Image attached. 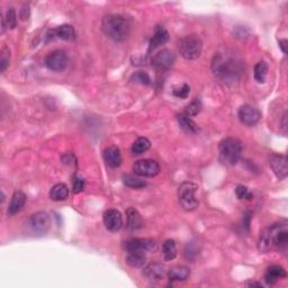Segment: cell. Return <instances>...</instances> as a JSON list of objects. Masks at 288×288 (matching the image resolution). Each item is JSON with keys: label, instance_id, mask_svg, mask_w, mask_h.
<instances>
[{"label": "cell", "instance_id": "obj_1", "mask_svg": "<svg viewBox=\"0 0 288 288\" xmlns=\"http://www.w3.org/2000/svg\"><path fill=\"white\" fill-rule=\"evenodd\" d=\"M212 70L216 77L227 83L238 82L245 71L242 60L227 51L215 54L212 61Z\"/></svg>", "mask_w": 288, "mask_h": 288}, {"label": "cell", "instance_id": "obj_2", "mask_svg": "<svg viewBox=\"0 0 288 288\" xmlns=\"http://www.w3.org/2000/svg\"><path fill=\"white\" fill-rule=\"evenodd\" d=\"M287 222L276 223L262 232L258 242L260 252H269L271 250L285 251L288 246V230Z\"/></svg>", "mask_w": 288, "mask_h": 288}, {"label": "cell", "instance_id": "obj_3", "mask_svg": "<svg viewBox=\"0 0 288 288\" xmlns=\"http://www.w3.org/2000/svg\"><path fill=\"white\" fill-rule=\"evenodd\" d=\"M102 29L108 38L123 42L129 37L131 24L121 15H107L102 22Z\"/></svg>", "mask_w": 288, "mask_h": 288}, {"label": "cell", "instance_id": "obj_4", "mask_svg": "<svg viewBox=\"0 0 288 288\" xmlns=\"http://www.w3.org/2000/svg\"><path fill=\"white\" fill-rule=\"evenodd\" d=\"M219 159L226 166H235L242 153V144L235 138H226L218 145Z\"/></svg>", "mask_w": 288, "mask_h": 288}, {"label": "cell", "instance_id": "obj_5", "mask_svg": "<svg viewBox=\"0 0 288 288\" xmlns=\"http://www.w3.org/2000/svg\"><path fill=\"white\" fill-rule=\"evenodd\" d=\"M179 53L186 60H196L201 57L203 51V42L201 37L196 34L187 35L180 39Z\"/></svg>", "mask_w": 288, "mask_h": 288}, {"label": "cell", "instance_id": "obj_6", "mask_svg": "<svg viewBox=\"0 0 288 288\" xmlns=\"http://www.w3.org/2000/svg\"><path fill=\"white\" fill-rule=\"evenodd\" d=\"M198 190V186L191 181L183 182L178 189V198L180 205L183 210L188 212L195 211L199 205V202L196 197V191Z\"/></svg>", "mask_w": 288, "mask_h": 288}, {"label": "cell", "instance_id": "obj_7", "mask_svg": "<svg viewBox=\"0 0 288 288\" xmlns=\"http://www.w3.org/2000/svg\"><path fill=\"white\" fill-rule=\"evenodd\" d=\"M51 217L49 213L46 212H37V213L33 214L29 219V225L30 231L34 235L41 237V235H45L47 232L51 229Z\"/></svg>", "mask_w": 288, "mask_h": 288}, {"label": "cell", "instance_id": "obj_8", "mask_svg": "<svg viewBox=\"0 0 288 288\" xmlns=\"http://www.w3.org/2000/svg\"><path fill=\"white\" fill-rule=\"evenodd\" d=\"M44 63H45L47 69H50L51 71L61 72L63 70H66V68L68 67L69 58H68V54L65 51L55 50L50 52V53L46 55Z\"/></svg>", "mask_w": 288, "mask_h": 288}, {"label": "cell", "instance_id": "obj_9", "mask_svg": "<svg viewBox=\"0 0 288 288\" xmlns=\"http://www.w3.org/2000/svg\"><path fill=\"white\" fill-rule=\"evenodd\" d=\"M133 171L135 175L141 176V177L152 178L159 175L160 173V165L152 159H143L139 160L134 163Z\"/></svg>", "mask_w": 288, "mask_h": 288}, {"label": "cell", "instance_id": "obj_10", "mask_svg": "<svg viewBox=\"0 0 288 288\" xmlns=\"http://www.w3.org/2000/svg\"><path fill=\"white\" fill-rule=\"evenodd\" d=\"M176 61V55L171 50L163 49L152 59V67L158 71H167L174 66Z\"/></svg>", "mask_w": 288, "mask_h": 288}, {"label": "cell", "instance_id": "obj_11", "mask_svg": "<svg viewBox=\"0 0 288 288\" xmlns=\"http://www.w3.org/2000/svg\"><path fill=\"white\" fill-rule=\"evenodd\" d=\"M239 119L246 126H254L261 119V113L257 107L243 105L239 109Z\"/></svg>", "mask_w": 288, "mask_h": 288}, {"label": "cell", "instance_id": "obj_12", "mask_svg": "<svg viewBox=\"0 0 288 288\" xmlns=\"http://www.w3.org/2000/svg\"><path fill=\"white\" fill-rule=\"evenodd\" d=\"M157 242L152 239H131L125 243V249L127 252L142 251L151 252L157 250Z\"/></svg>", "mask_w": 288, "mask_h": 288}, {"label": "cell", "instance_id": "obj_13", "mask_svg": "<svg viewBox=\"0 0 288 288\" xmlns=\"http://www.w3.org/2000/svg\"><path fill=\"white\" fill-rule=\"evenodd\" d=\"M106 229L110 232H118L123 226L122 214L117 210H107L103 216Z\"/></svg>", "mask_w": 288, "mask_h": 288}, {"label": "cell", "instance_id": "obj_14", "mask_svg": "<svg viewBox=\"0 0 288 288\" xmlns=\"http://www.w3.org/2000/svg\"><path fill=\"white\" fill-rule=\"evenodd\" d=\"M269 163L276 177L279 180H284L287 177V158L285 155H273Z\"/></svg>", "mask_w": 288, "mask_h": 288}, {"label": "cell", "instance_id": "obj_15", "mask_svg": "<svg viewBox=\"0 0 288 288\" xmlns=\"http://www.w3.org/2000/svg\"><path fill=\"white\" fill-rule=\"evenodd\" d=\"M104 159H105L106 165L113 169L118 168L123 161L121 151L115 145H110L104 150Z\"/></svg>", "mask_w": 288, "mask_h": 288}, {"label": "cell", "instance_id": "obj_16", "mask_svg": "<svg viewBox=\"0 0 288 288\" xmlns=\"http://www.w3.org/2000/svg\"><path fill=\"white\" fill-rule=\"evenodd\" d=\"M163 275H165V267L162 263H151V265L146 266L143 270V276L149 282H159L162 279Z\"/></svg>", "mask_w": 288, "mask_h": 288}, {"label": "cell", "instance_id": "obj_17", "mask_svg": "<svg viewBox=\"0 0 288 288\" xmlns=\"http://www.w3.org/2000/svg\"><path fill=\"white\" fill-rule=\"evenodd\" d=\"M286 270L284 269L282 266L279 265H273L267 268L266 273H265V282L268 285H274V284L277 283L278 281L286 277Z\"/></svg>", "mask_w": 288, "mask_h": 288}, {"label": "cell", "instance_id": "obj_18", "mask_svg": "<svg viewBox=\"0 0 288 288\" xmlns=\"http://www.w3.org/2000/svg\"><path fill=\"white\" fill-rule=\"evenodd\" d=\"M26 204V195L22 191H16L11 196L10 204L8 206V215L14 216L21 212Z\"/></svg>", "mask_w": 288, "mask_h": 288}, {"label": "cell", "instance_id": "obj_19", "mask_svg": "<svg viewBox=\"0 0 288 288\" xmlns=\"http://www.w3.org/2000/svg\"><path fill=\"white\" fill-rule=\"evenodd\" d=\"M47 37L49 38L57 37L60 39H63V41H71V39L74 37V30L71 25L65 24V25L58 26L55 30H51L49 32V34H47Z\"/></svg>", "mask_w": 288, "mask_h": 288}, {"label": "cell", "instance_id": "obj_20", "mask_svg": "<svg viewBox=\"0 0 288 288\" xmlns=\"http://www.w3.org/2000/svg\"><path fill=\"white\" fill-rule=\"evenodd\" d=\"M168 39H169V33H168L166 29L159 26L158 29L155 30L153 36H152L149 50L153 51L155 49H158V47L163 45V44H166L168 42Z\"/></svg>", "mask_w": 288, "mask_h": 288}, {"label": "cell", "instance_id": "obj_21", "mask_svg": "<svg viewBox=\"0 0 288 288\" xmlns=\"http://www.w3.org/2000/svg\"><path fill=\"white\" fill-rule=\"evenodd\" d=\"M126 221L127 227L132 231H137L143 227V219L141 217V215H140L139 212L133 209V207H130V209L126 211Z\"/></svg>", "mask_w": 288, "mask_h": 288}, {"label": "cell", "instance_id": "obj_22", "mask_svg": "<svg viewBox=\"0 0 288 288\" xmlns=\"http://www.w3.org/2000/svg\"><path fill=\"white\" fill-rule=\"evenodd\" d=\"M146 262L145 252L142 251H131L127 252L126 263L132 268H141Z\"/></svg>", "mask_w": 288, "mask_h": 288}, {"label": "cell", "instance_id": "obj_23", "mask_svg": "<svg viewBox=\"0 0 288 288\" xmlns=\"http://www.w3.org/2000/svg\"><path fill=\"white\" fill-rule=\"evenodd\" d=\"M190 276V269L185 266H177L168 273V278L170 282H182Z\"/></svg>", "mask_w": 288, "mask_h": 288}, {"label": "cell", "instance_id": "obj_24", "mask_svg": "<svg viewBox=\"0 0 288 288\" xmlns=\"http://www.w3.org/2000/svg\"><path fill=\"white\" fill-rule=\"evenodd\" d=\"M50 197L54 202H63L69 197V188L66 183H57L52 187L50 191Z\"/></svg>", "mask_w": 288, "mask_h": 288}, {"label": "cell", "instance_id": "obj_25", "mask_svg": "<svg viewBox=\"0 0 288 288\" xmlns=\"http://www.w3.org/2000/svg\"><path fill=\"white\" fill-rule=\"evenodd\" d=\"M177 119H178V123H179V126L181 127V129L187 132V133H190V134H195L196 132L198 131V126L197 124H196L191 117L186 115L185 113L182 114H179L177 116Z\"/></svg>", "mask_w": 288, "mask_h": 288}, {"label": "cell", "instance_id": "obj_26", "mask_svg": "<svg viewBox=\"0 0 288 288\" xmlns=\"http://www.w3.org/2000/svg\"><path fill=\"white\" fill-rule=\"evenodd\" d=\"M162 253L166 261H171L177 257V245L173 239L166 240L162 245Z\"/></svg>", "mask_w": 288, "mask_h": 288}, {"label": "cell", "instance_id": "obj_27", "mask_svg": "<svg viewBox=\"0 0 288 288\" xmlns=\"http://www.w3.org/2000/svg\"><path fill=\"white\" fill-rule=\"evenodd\" d=\"M151 147V142L146 138H139L135 140V142L132 145V152L134 154H142L146 152Z\"/></svg>", "mask_w": 288, "mask_h": 288}, {"label": "cell", "instance_id": "obj_28", "mask_svg": "<svg viewBox=\"0 0 288 288\" xmlns=\"http://www.w3.org/2000/svg\"><path fill=\"white\" fill-rule=\"evenodd\" d=\"M268 74V66L265 61H260L254 66V79L259 83H263Z\"/></svg>", "mask_w": 288, "mask_h": 288}, {"label": "cell", "instance_id": "obj_29", "mask_svg": "<svg viewBox=\"0 0 288 288\" xmlns=\"http://www.w3.org/2000/svg\"><path fill=\"white\" fill-rule=\"evenodd\" d=\"M2 25L7 30H14L17 25V16H16V11L13 7L7 10L5 18L2 21Z\"/></svg>", "mask_w": 288, "mask_h": 288}, {"label": "cell", "instance_id": "obj_30", "mask_svg": "<svg viewBox=\"0 0 288 288\" xmlns=\"http://www.w3.org/2000/svg\"><path fill=\"white\" fill-rule=\"evenodd\" d=\"M123 182L125 183L127 187L135 188V189H140V188H143V187L146 186L145 181H143V180L134 177V176H132V175H124L123 176Z\"/></svg>", "mask_w": 288, "mask_h": 288}, {"label": "cell", "instance_id": "obj_31", "mask_svg": "<svg viewBox=\"0 0 288 288\" xmlns=\"http://www.w3.org/2000/svg\"><path fill=\"white\" fill-rule=\"evenodd\" d=\"M201 110H202V103L198 98H195L194 101L186 107L185 114L189 116V117H193V116L198 115Z\"/></svg>", "mask_w": 288, "mask_h": 288}, {"label": "cell", "instance_id": "obj_32", "mask_svg": "<svg viewBox=\"0 0 288 288\" xmlns=\"http://www.w3.org/2000/svg\"><path fill=\"white\" fill-rule=\"evenodd\" d=\"M0 53V71L5 72L10 62V51L7 47H2Z\"/></svg>", "mask_w": 288, "mask_h": 288}, {"label": "cell", "instance_id": "obj_33", "mask_svg": "<svg viewBox=\"0 0 288 288\" xmlns=\"http://www.w3.org/2000/svg\"><path fill=\"white\" fill-rule=\"evenodd\" d=\"M131 80L132 81L141 83V85H145V86L150 85L151 83V79L149 77V74L145 73V72H142V71L138 72V73H134L131 77Z\"/></svg>", "mask_w": 288, "mask_h": 288}, {"label": "cell", "instance_id": "obj_34", "mask_svg": "<svg viewBox=\"0 0 288 288\" xmlns=\"http://www.w3.org/2000/svg\"><path fill=\"white\" fill-rule=\"evenodd\" d=\"M235 195L239 199H250L252 198V194L249 191V189L246 186L240 185L235 188Z\"/></svg>", "mask_w": 288, "mask_h": 288}, {"label": "cell", "instance_id": "obj_35", "mask_svg": "<svg viewBox=\"0 0 288 288\" xmlns=\"http://www.w3.org/2000/svg\"><path fill=\"white\" fill-rule=\"evenodd\" d=\"M190 93V87L187 85V83H183L181 87L179 88H176L174 90V95L176 96L177 98H182L185 99L188 97V95Z\"/></svg>", "mask_w": 288, "mask_h": 288}, {"label": "cell", "instance_id": "obj_36", "mask_svg": "<svg viewBox=\"0 0 288 288\" xmlns=\"http://www.w3.org/2000/svg\"><path fill=\"white\" fill-rule=\"evenodd\" d=\"M83 188H85V180L77 177V176H74L72 191H73L74 194H78V193H80V191L83 190Z\"/></svg>", "mask_w": 288, "mask_h": 288}, {"label": "cell", "instance_id": "obj_37", "mask_svg": "<svg viewBox=\"0 0 288 288\" xmlns=\"http://www.w3.org/2000/svg\"><path fill=\"white\" fill-rule=\"evenodd\" d=\"M62 162L65 165H69V166H75L77 165V159L72 153H66L62 157Z\"/></svg>", "mask_w": 288, "mask_h": 288}, {"label": "cell", "instance_id": "obj_38", "mask_svg": "<svg viewBox=\"0 0 288 288\" xmlns=\"http://www.w3.org/2000/svg\"><path fill=\"white\" fill-rule=\"evenodd\" d=\"M26 7H29V6H25L21 10V18L23 19V21H26V19L29 18V15H30V9L29 8L26 9Z\"/></svg>", "mask_w": 288, "mask_h": 288}, {"label": "cell", "instance_id": "obj_39", "mask_svg": "<svg viewBox=\"0 0 288 288\" xmlns=\"http://www.w3.org/2000/svg\"><path fill=\"white\" fill-rule=\"evenodd\" d=\"M287 44H288L287 39H281V41H279V46H281V49L284 53H286L287 52Z\"/></svg>", "mask_w": 288, "mask_h": 288}, {"label": "cell", "instance_id": "obj_40", "mask_svg": "<svg viewBox=\"0 0 288 288\" xmlns=\"http://www.w3.org/2000/svg\"><path fill=\"white\" fill-rule=\"evenodd\" d=\"M248 286H250V287H262V285L260 283H255V282H249L247 284Z\"/></svg>", "mask_w": 288, "mask_h": 288}]
</instances>
